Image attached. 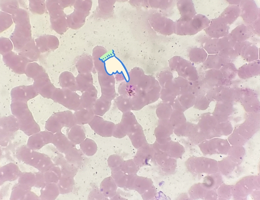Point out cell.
Returning <instances> with one entry per match:
<instances>
[{"label": "cell", "mask_w": 260, "mask_h": 200, "mask_svg": "<svg viewBox=\"0 0 260 200\" xmlns=\"http://www.w3.org/2000/svg\"><path fill=\"white\" fill-rule=\"evenodd\" d=\"M97 91L93 85L83 92L80 96L82 108L92 109L93 106L97 100Z\"/></svg>", "instance_id": "22"}, {"label": "cell", "mask_w": 260, "mask_h": 200, "mask_svg": "<svg viewBox=\"0 0 260 200\" xmlns=\"http://www.w3.org/2000/svg\"><path fill=\"white\" fill-rule=\"evenodd\" d=\"M60 193L57 183L47 184L41 190L40 198L42 200H55Z\"/></svg>", "instance_id": "27"}, {"label": "cell", "mask_w": 260, "mask_h": 200, "mask_svg": "<svg viewBox=\"0 0 260 200\" xmlns=\"http://www.w3.org/2000/svg\"><path fill=\"white\" fill-rule=\"evenodd\" d=\"M65 157L68 162L77 167L81 164L83 158V153L81 149L75 147H73L65 154Z\"/></svg>", "instance_id": "30"}, {"label": "cell", "mask_w": 260, "mask_h": 200, "mask_svg": "<svg viewBox=\"0 0 260 200\" xmlns=\"http://www.w3.org/2000/svg\"><path fill=\"white\" fill-rule=\"evenodd\" d=\"M117 187L114 179L111 176L105 178L100 184V191L106 197H112L116 193Z\"/></svg>", "instance_id": "26"}, {"label": "cell", "mask_w": 260, "mask_h": 200, "mask_svg": "<svg viewBox=\"0 0 260 200\" xmlns=\"http://www.w3.org/2000/svg\"><path fill=\"white\" fill-rule=\"evenodd\" d=\"M61 170L62 175L74 177L77 172V168L74 165L68 162L62 166Z\"/></svg>", "instance_id": "40"}, {"label": "cell", "mask_w": 260, "mask_h": 200, "mask_svg": "<svg viewBox=\"0 0 260 200\" xmlns=\"http://www.w3.org/2000/svg\"><path fill=\"white\" fill-rule=\"evenodd\" d=\"M33 85L37 92L44 98H51L55 87L45 71L33 78Z\"/></svg>", "instance_id": "9"}, {"label": "cell", "mask_w": 260, "mask_h": 200, "mask_svg": "<svg viewBox=\"0 0 260 200\" xmlns=\"http://www.w3.org/2000/svg\"><path fill=\"white\" fill-rule=\"evenodd\" d=\"M44 178L46 184L50 183H57L62 176L61 169L53 166L44 172Z\"/></svg>", "instance_id": "32"}, {"label": "cell", "mask_w": 260, "mask_h": 200, "mask_svg": "<svg viewBox=\"0 0 260 200\" xmlns=\"http://www.w3.org/2000/svg\"><path fill=\"white\" fill-rule=\"evenodd\" d=\"M229 27L219 17L210 21L208 27L205 29L209 36L216 39L228 35Z\"/></svg>", "instance_id": "12"}, {"label": "cell", "mask_w": 260, "mask_h": 200, "mask_svg": "<svg viewBox=\"0 0 260 200\" xmlns=\"http://www.w3.org/2000/svg\"><path fill=\"white\" fill-rule=\"evenodd\" d=\"M177 6L181 14L180 19L182 20H189L196 15L192 0H178Z\"/></svg>", "instance_id": "18"}, {"label": "cell", "mask_w": 260, "mask_h": 200, "mask_svg": "<svg viewBox=\"0 0 260 200\" xmlns=\"http://www.w3.org/2000/svg\"><path fill=\"white\" fill-rule=\"evenodd\" d=\"M31 38L29 22L16 25L15 31L10 37L14 50L19 52L30 41Z\"/></svg>", "instance_id": "7"}, {"label": "cell", "mask_w": 260, "mask_h": 200, "mask_svg": "<svg viewBox=\"0 0 260 200\" xmlns=\"http://www.w3.org/2000/svg\"><path fill=\"white\" fill-rule=\"evenodd\" d=\"M240 3V14L244 22L251 24L257 19L259 9L254 1H242Z\"/></svg>", "instance_id": "14"}, {"label": "cell", "mask_w": 260, "mask_h": 200, "mask_svg": "<svg viewBox=\"0 0 260 200\" xmlns=\"http://www.w3.org/2000/svg\"><path fill=\"white\" fill-rule=\"evenodd\" d=\"M13 48V45L9 39L0 38V53L4 55L11 51Z\"/></svg>", "instance_id": "41"}, {"label": "cell", "mask_w": 260, "mask_h": 200, "mask_svg": "<svg viewBox=\"0 0 260 200\" xmlns=\"http://www.w3.org/2000/svg\"><path fill=\"white\" fill-rule=\"evenodd\" d=\"M51 99L70 110L76 111L82 108L80 96L67 88H56Z\"/></svg>", "instance_id": "4"}, {"label": "cell", "mask_w": 260, "mask_h": 200, "mask_svg": "<svg viewBox=\"0 0 260 200\" xmlns=\"http://www.w3.org/2000/svg\"><path fill=\"white\" fill-rule=\"evenodd\" d=\"M169 66L171 69L176 71L178 75L189 80L196 79L197 72L195 67L189 61L181 57L175 56L170 59Z\"/></svg>", "instance_id": "5"}, {"label": "cell", "mask_w": 260, "mask_h": 200, "mask_svg": "<svg viewBox=\"0 0 260 200\" xmlns=\"http://www.w3.org/2000/svg\"><path fill=\"white\" fill-rule=\"evenodd\" d=\"M24 162L45 172L54 165L47 155L29 149L27 152Z\"/></svg>", "instance_id": "6"}, {"label": "cell", "mask_w": 260, "mask_h": 200, "mask_svg": "<svg viewBox=\"0 0 260 200\" xmlns=\"http://www.w3.org/2000/svg\"><path fill=\"white\" fill-rule=\"evenodd\" d=\"M20 129L17 118L13 115L4 117L0 119L1 142L6 144L11 135Z\"/></svg>", "instance_id": "10"}, {"label": "cell", "mask_w": 260, "mask_h": 200, "mask_svg": "<svg viewBox=\"0 0 260 200\" xmlns=\"http://www.w3.org/2000/svg\"><path fill=\"white\" fill-rule=\"evenodd\" d=\"M20 174L17 166L12 163L9 164L0 168V183L7 181L13 180Z\"/></svg>", "instance_id": "20"}, {"label": "cell", "mask_w": 260, "mask_h": 200, "mask_svg": "<svg viewBox=\"0 0 260 200\" xmlns=\"http://www.w3.org/2000/svg\"><path fill=\"white\" fill-rule=\"evenodd\" d=\"M76 125L73 114L70 111L53 114L46 121L45 128L53 134L61 132L64 127L70 128Z\"/></svg>", "instance_id": "3"}, {"label": "cell", "mask_w": 260, "mask_h": 200, "mask_svg": "<svg viewBox=\"0 0 260 200\" xmlns=\"http://www.w3.org/2000/svg\"><path fill=\"white\" fill-rule=\"evenodd\" d=\"M88 124L95 133L102 137H109L112 135L115 124L112 122L104 120L100 116L94 115Z\"/></svg>", "instance_id": "11"}, {"label": "cell", "mask_w": 260, "mask_h": 200, "mask_svg": "<svg viewBox=\"0 0 260 200\" xmlns=\"http://www.w3.org/2000/svg\"><path fill=\"white\" fill-rule=\"evenodd\" d=\"M37 2L38 1H30L29 6L32 12L39 14H42L45 9L44 2Z\"/></svg>", "instance_id": "42"}, {"label": "cell", "mask_w": 260, "mask_h": 200, "mask_svg": "<svg viewBox=\"0 0 260 200\" xmlns=\"http://www.w3.org/2000/svg\"><path fill=\"white\" fill-rule=\"evenodd\" d=\"M45 70L42 66L35 62L29 63L27 65L25 74L27 77L33 79Z\"/></svg>", "instance_id": "39"}, {"label": "cell", "mask_w": 260, "mask_h": 200, "mask_svg": "<svg viewBox=\"0 0 260 200\" xmlns=\"http://www.w3.org/2000/svg\"><path fill=\"white\" fill-rule=\"evenodd\" d=\"M203 47L209 54L218 53L221 51L219 39H209L205 41Z\"/></svg>", "instance_id": "38"}, {"label": "cell", "mask_w": 260, "mask_h": 200, "mask_svg": "<svg viewBox=\"0 0 260 200\" xmlns=\"http://www.w3.org/2000/svg\"><path fill=\"white\" fill-rule=\"evenodd\" d=\"M111 101L101 96L95 102L92 109L95 115L102 116L108 110Z\"/></svg>", "instance_id": "31"}, {"label": "cell", "mask_w": 260, "mask_h": 200, "mask_svg": "<svg viewBox=\"0 0 260 200\" xmlns=\"http://www.w3.org/2000/svg\"><path fill=\"white\" fill-rule=\"evenodd\" d=\"M31 189L18 183L15 185L13 188L10 198V199H25V198L27 199L28 195L30 192Z\"/></svg>", "instance_id": "33"}, {"label": "cell", "mask_w": 260, "mask_h": 200, "mask_svg": "<svg viewBox=\"0 0 260 200\" xmlns=\"http://www.w3.org/2000/svg\"><path fill=\"white\" fill-rule=\"evenodd\" d=\"M3 60L14 72L19 74L25 73L28 63L32 62L24 56L12 51L3 55Z\"/></svg>", "instance_id": "8"}, {"label": "cell", "mask_w": 260, "mask_h": 200, "mask_svg": "<svg viewBox=\"0 0 260 200\" xmlns=\"http://www.w3.org/2000/svg\"><path fill=\"white\" fill-rule=\"evenodd\" d=\"M59 82L62 88H67L75 92L77 91L75 77L70 72L62 73L59 76Z\"/></svg>", "instance_id": "28"}, {"label": "cell", "mask_w": 260, "mask_h": 200, "mask_svg": "<svg viewBox=\"0 0 260 200\" xmlns=\"http://www.w3.org/2000/svg\"><path fill=\"white\" fill-rule=\"evenodd\" d=\"M38 94L33 85L17 86L13 88L10 92L12 102L21 101L27 102L30 99L34 98Z\"/></svg>", "instance_id": "15"}, {"label": "cell", "mask_w": 260, "mask_h": 200, "mask_svg": "<svg viewBox=\"0 0 260 200\" xmlns=\"http://www.w3.org/2000/svg\"><path fill=\"white\" fill-rule=\"evenodd\" d=\"M238 51L247 61H251L258 59V48L250 43L246 41L236 43L235 45Z\"/></svg>", "instance_id": "16"}, {"label": "cell", "mask_w": 260, "mask_h": 200, "mask_svg": "<svg viewBox=\"0 0 260 200\" xmlns=\"http://www.w3.org/2000/svg\"><path fill=\"white\" fill-rule=\"evenodd\" d=\"M240 7L237 6L232 5L228 7L219 17L228 25L233 23L239 16Z\"/></svg>", "instance_id": "24"}, {"label": "cell", "mask_w": 260, "mask_h": 200, "mask_svg": "<svg viewBox=\"0 0 260 200\" xmlns=\"http://www.w3.org/2000/svg\"><path fill=\"white\" fill-rule=\"evenodd\" d=\"M3 13V17L0 15V31L2 29H3V31L6 29L11 26L13 23L11 15L7 14L5 17V13Z\"/></svg>", "instance_id": "43"}, {"label": "cell", "mask_w": 260, "mask_h": 200, "mask_svg": "<svg viewBox=\"0 0 260 200\" xmlns=\"http://www.w3.org/2000/svg\"><path fill=\"white\" fill-rule=\"evenodd\" d=\"M226 61L219 55H208L204 65L205 67L209 69H219L225 64Z\"/></svg>", "instance_id": "35"}, {"label": "cell", "mask_w": 260, "mask_h": 200, "mask_svg": "<svg viewBox=\"0 0 260 200\" xmlns=\"http://www.w3.org/2000/svg\"><path fill=\"white\" fill-rule=\"evenodd\" d=\"M77 91L83 92L93 85V78L91 74L80 73L75 77Z\"/></svg>", "instance_id": "25"}, {"label": "cell", "mask_w": 260, "mask_h": 200, "mask_svg": "<svg viewBox=\"0 0 260 200\" xmlns=\"http://www.w3.org/2000/svg\"><path fill=\"white\" fill-rule=\"evenodd\" d=\"M75 184L74 177L64 175H62L57 183L61 194H66L70 192L73 190Z\"/></svg>", "instance_id": "29"}, {"label": "cell", "mask_w": 260, "mask_h": 200, "mask_svg": "<svg viewBox=\"0 0 260 200\" xmlns=\"http://www.w3.org/2000/svg\"><path fill=\"white\" fill-rule=\"evenodd\" d=\"M67 136L74 144H80L86 138L84 127L82 125H75L67 131Z\"/></svg>", "instance_id": "19"}, {"label": "cell", "mask_w": 260, "mask_h": 200, "mask_svg": "<svg viewBox=\"0 0 260 200\" xmlns=\"http://www.w3.org/2000/svg\"><path fill=\"white\" fill-rule=\"evenodd\" d=\"M79 146L83 153L88 156L93 155L97 150V146L95 142L89 138H86L79 144Z\"/></svg>", "instance_id": "34"}, {"label": "cell", "mask_w": 260, "mask_h": 200, "mask_svg": "<svg viewBox=\"0 0 260 200\" xmlns=\"http://www.w3.org/2000/svg\"><path fill=\"white\" fill-rule=\"evenodd\" d=\"M73 115L76 124L82 125L90 122L94 114L92 109L82 108L75 111Z\"/></svg>", "instance_id": "23"}, {"label": "cell", "mask_w": 260, "mask_h": 200, "mask_svg": "<svg viewBox=\"0 0 260 200\" xmlns=\"http://www.w3.org/2000/svg\"><path fill=\"white\" fill-rule=\"evenodd\" d=\"M36 183L35 186L38 188L44 187L46 184L44 178V173L41 172H36L35 174Z\"/></svg>", "instance_id": "44"}, {"label": "cell", "mask_w": 260, "mask_h": 200, "mask_svg": "<svg viewBox=\"0 0 260 200\" xmlns=\"http://www.w3.org/2000/svg\"><path fill=\"white\" fill-rule=\"evenodd\" d=\"M53 135L48 131L35 134L29 138L27 146L33 150L39 149L46 145L52 143Z\"/></svg>", "instance_id": "13"}, {"label": "cell", "mask_w": 260, "mask_h": 200, "mask_svg": "<svg viewBox=\"0 0 260 200\" xmlns=\"http://www.w3.org/2000/svg\"><path fill=\"white\" fill-rule=\"evenodd\" d=\"M52 143L60 152L64 154L71 148L75 147V145L61 131L54 134Z\"/></svg>", "instance_id": "17"}, {"label": "cell", "mask_w": 260, "mask_h": 200, "mask_svg": "<svg viewBox=\"0 0 260 200\" xmlns=\"http://www.w3.org/2000/svg\"><path fill=\"white\" fill-rule=\"evenodd\" d=\"M10 108L12 114L18 120L20 129L26 135L30 136L40 132V126L28 109L27 102H11Z\"/></svg>", "instance_id": "1"}, {"label": "cell", "mask_w": 260, "mask_h": 200, "mask_svg": "<svg viewBox=\"0 0 260 200\" xmlns=\"http://www.w3.org/2000/svg\"><path fill=\"white\" fill-rule=\"evenodd\" d=\"M18 183L30 188L34 186L36 183L35 174L30 172H24L20 174Z\"/></svg>", "instance_id": "37"}, {"label": "cell", "mask_w": 260, "mask_h": 200, "mask_svg": "<svg viewBox=\"0 0 260 200\" xmlns=\"http://www.w3.org/2000/svg\"><path fill=\"white\" fill-rule=\"evenodd\" d=\"M210 21L205 16L200 14L187 21L179 18L175 22L174 33L181 36L196 34L207 28Z\"/></svg>", "instance_id": "2"}, {"label": "cell", "mask_w": 260, "mask_h": 200, "mask_svg": "<svg viewBox=\"0 0 260 200\" xmlns=\"http://www.w3.org/2000/svg\"><path fill=\"white\" fill-rule=\"evenodd\" d=\"M207 56V54L202 48L194 47L190 50L189 57L190 60L195 62H204Z\"/></svg>", "instance_id": "36"}, {"label": "cell", "mask_w": 260, "mask_h": 200, "mask_svg": "<svg viewBox=\"0 0 260 200\" xmlns=\"http://www.w3.org/2000/svg\"><path fill=\"white\" fill-rule=\"evenodd\" d=\"M251 28L244 25L237 26L228 35L236 43L244 41L251 35Z\"/></svg>", "instance_id": "21"}]
</instances>
